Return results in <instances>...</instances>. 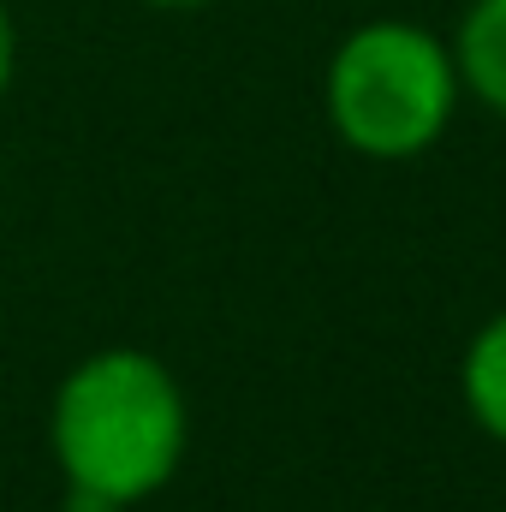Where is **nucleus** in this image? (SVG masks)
Returning a JSON list of instances; mask_svg holds the SVG:
<instances>
[{
    "mask_svg": "<svg viewBox=\"0 0 506 512\" xmlns=\"http://www.w3.org/2000/svg\"><path fill=\"white\" fill-rule=\"evenodd\" d=\"M185 447V405L173 376L143 352H96L54 399V453L78 489L108 501L155 495Z\"/></svg>",
    "mask_w": 506,
    "mask_h": 512,
    "instance_id": "obj_1",
    "label": "nucleus"
},
{
    "mask_svg": "<svg viewBox=\"0 0 506 512\" xmlns=\"http://www.w3.org/2000/svg\"><path fill=\"white\" fill-rule=\"evenodd\" d=\"M328 114L364 155H417L453 114V60L417 24H364L334 54Z\"/></svg>",
    "mask_w": 506,
    "mask_h": 512,
    "instance_id": "obj_2",
    "label": "nucleus"
},
{
    "mask_svg": "<svg viewBox=\"0 0 506 512\" xmlns=\"http://www.w3.org/2000/svg\"><path fill=\"white\" fill-rule=\"evenodd\" d=\"M459 72H465V84L506 120V0H477L465 12Z\"/></svg>",
    "mask_w": 506,
    "mask_h": 512,
    "instance_id": "obj_3",
    "label": "nucleus"
},
{
    "mask_svg": "<svg viewBox=\"0 0 506 512\" xmlns=\"http://www.w3.org/2000/svg\"><path fill=\"white\" fill-rule=\"evenodd\" d=\"M465 405L495 441H506V316H495L465 352Z\"/></svg>",
    "mask_w": 506,
    "mask_h": 512,
    "instance_id": "obj_4",
    "label": "nucleus"
},
{
    "mask_svg": "<svg viewBox=\"0 0 506 512\" xmlns=\"http://www.w3.org/2000/svg\"><path fill=\"white\" fill-rule=\"evenodd\" d=\"M66 512H120V501H108V495H96V489H78V483H72Z\"/></svg>",
    "mask_w": 506,
    "mask_h": 512,
    "instance_id": "obj_5",
    "label": "nucleus"
},
{
    "mask_svg": "<svg viewBox=\"0 0 506 512\" xmlns=\"http://www.w3.org/2000/svg\"><path fill=\"white\" fill-rule=\"evenodd\" d=\"M6 78H12V24L0 12V90H6Z\"/></svg>",
    "mask_w": 506,
    "mask_h": 512,
    "instance_id": "obj_6",
    "label": "nucleus"
},
{
    "mask_svg": "<svg viewBox=\"0 0 506 512\" xmlns=\"http://www.w3.org/2000/svg\"><path fill=\"white\" fill-rule=\"evenodd\" d=\"M155 6H197V0H155Z\"/></svg>",
    "mask_w": 506,
    "mask_h": 512,
    "instance_id": "obj_7",
    "label": "nucleus"
}]
</instances>
